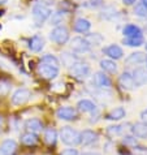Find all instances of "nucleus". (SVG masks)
Masks as SVG:
<instances>
[{
    "mask_svg": "<svg viewBox=\"0 0 147 155\" xmlns=\"http://www.w3.org/2000/svg\"><path fill=\"white\" fill-rule=\"evenodd\" d=\"M122 142H124L125 145L134 146V147L137 146V140H136V137H134V136H125L124 140H122Z\"/></svg>",
    "mask_w": 147,
    "mask_h": 155,
    "instance_id": "obj_33",
    "label": "nucleus"
},
{
    "mask_svg": "<svg viewBox=\"0 0 147 155\" xmlns=\"http://www.w3.org/2000/svg\"><path fill=\"white\" fill-rule=\"evenodd\" d=\"M51 13H52L51 8L44 5L43 3H37L33 7V17H34V21H35L37 25H42L51 16Z\"/></svg>",
    "mask_w": 147,
    "mask_h": 155,
    "instance_id": "obj_2",
    "label": "nucleus"
},
{
    "mask_svg": "<svg viewBox=\"0 0 147 155\" xmlns=\"http://www.w3.org/2000/svg\"><path fill=\"white\" fill-rule=\"evenodd\" d=\"M56 116L60 119V120H65V121H73L78 117V112H77L76 108L73 107H60V108L56 111Z\"/></svg>",
    "mask_w": 147,
    "mask_h": 155,
    "instance_id": "obj_7",
    "label": "nucleus"
},
{
    "mask_svg": "<svg viewBox=\"0 0 147 155\" xmlns=\"http://www.w3.org/2000/svg\"><path fill=\"white\" fill-rule=\"evenodd\" d=\"M103 52L111 60H119L122 58V55H124L122 48L117 45H109L108 47H106V48H103Z\"/></svg>",
    "mask_w": 147,
    "mask_h": 155,
    "instance_id": "obj_12",
    "label": "nucleus"
},
{
    "mask_svg": "<svg viewBox=\"0 0 147 155\" xmlns=\"http://www.w3.org/2000/svg\"><path fill=\"white\" fill-rule=\"evenodd\" d=\"M141 3L143 4V5H145V7L147 8V0H141Z\"/></svg>",
    "mask_w": 147,
    "mask_h": 155,
    "instance_id": "obj_39",
    "label": "nucleus"
},
{
    "mask_svg": "<svg viewBox=\"0 0 147 155\" xmlns=\"http://www.w3.org/2000/svg\"><path fill=\"white\" fill-rule=\"evenodd\" d=\"M44 47V39L41 35H33L29 39V48L33 52H41Z\"/></svg>",
    "mask_w": 147,
    "mask_h": 155,
    "instance_id": "obj_18",
    "label": "nucleus"
},
{
    "mask_svg": "<svg viewBox=\"0 0 147 155\" xmlns=\"http://www.w3.org/2000/svg\"><path fill=\"white\" fill-rule=\"evenodd\" d=\"M38 142V136L35 133H31V132H26L21 136V143L26 145V146H33Z\"/></svg>",
    "mask_w": 147,
    "mask_h": 155,
    "instance_id": "obj_24",
    "label": "nucleus"
},
{
    "mask_svg": "<svg viewBox=\"0 0 147 155\" xmlns=\"http://www.w3.org/2000/svg\"><path fill=\"white\" fill-rule=\"evenodd\" d=\"M44 141L47 145H55L57 141V133L54 128H48L44 130Z\"/></svg>",
    "mask_w": 147,
    "mask_h": 155,
    "instance_id": "obj_25",
    "label": "nucleus"
},
{
    "mask_svg": "<svg viewBox=\"0 0 147 155\" xmlns=\"http://www.w3.org/2000/svg\"><path fill=\"white\" fill-rule=\"evenodd\" d=\"M60 140L67 146H77L81 143V133L70 127H64L60 130Z\"/></svg>",
    "mask_w": 147,
    "mask_h": 155,
    "instance_id": "obj_1",
    "label": "nucleus"
},
{
    "mask_svg": "<svg viewBox=\"0 0 147 155\" xmlns=\"http://www.w3.org/2000/svg\"><path fill=\"white\" fill-rule=\"evenodd\" d=\"M119 84L121 86V89H124V90H133L134 87H136L133 76H132L130 72H124L119 78Z\"/></svg>",
    "mask_w": 147,
    "mask_h": 155,
    "instance_id": "obj_16",
    "label": "nucleus"
},
{
    "mask_svg": "<svg viewBox=\"0 0 147 155\" xmlns=\"http://www.w3.org/2000/svg\"><path fill=\"white\" fill-rule=\"evenodd\" d=\"M50 39L56 45H65L69 41V30L65 26H56L50 33Z\"/></svg>",
    "mask_w": 147,
    "mask_h": 155,
    "instance_id": "obj_3",
    "label": "nucleus"
},
{
    "mask_svg": "<svg viewBox=\"0 0 147 155\" xmlns=\"http://www.w3.org/2000/svg\"><path fill=\"white\" fill-rule=\"evenodd\" d=\"M70 73L74 77L80 80H83L86 77L90 76V73H91V68L87 63H83V61H76L73 63V65L70 67Z\"/></svg>",
    "mask_w": 147,
    "mask_h": 155,
    "instance_id": "obj_4",
    "label": "nucleus"
},
{
    "mask_svg": "<svg viewBox=\"0 0 147 155\" xmlns=\"http://www.w3.org/2000/svg\"><path fill=\"white\" fill-rule=\"evenodd\" d=\"M93 84L96 86L98 89H109L111 87V80L104 72H96L93 76Z\"/></svg>",
    "mask_w": 147,
    "mask_h": 155,
    "instance_id": "obj_8",
    "label": "nucleus"
},
{
    "mask_svg": "<svg viewBox=\"0 0 147 155\" xmlns=\"http://www.w3.org/2000/svg\"><path fill=\"white\" fill-rule=\"evenodd\" d=\"M9 84H5V82H0V97L5 95V94H8V91H9Z\"/></svg>",
    "mask_w": 147,
    "mask_h": 155,
    "instance_id": "obj_34",
    "label": "nucleus"
},
{
    "mask_svg": "<svg viewBox=\"0 0 147 155\" xmlns=\"http://www.w3.org/2000/svg\"><path fill=\"white\" fill-rule=\"evenodd\" d=\"M122 132V127L121 125H112V127H108L107 129V133L109 136H117Z\"/></svg>",
    "mask_w": 147,
    "mask_h": 155,
    "instance_id": "obj_31",
    "label": "nucleus"
},
{
    "mask_svg": "<svg viewBox=\"0 0 147 155\" xmlns=\"http://www.w3.org/2000/svg\"><path fill=\"white\" fill-rule=\"evenodd\" d=\"M132 133H133L134 137H137V138L146 140L147 138V125H146L145 123H142V121L133 124Z\"/></svg>",
    "mask_w": 147,
    "mask_h": 155,
    "instance_id": "obj_17",
    "label": "nucleus"
},
{
    "mask_svg": "<svg viewBox=\"0 0 147 155\" xmlns=\"http://www.w3.org/2000/svg\"><path fill=\"white\" fill-rule=\"evenodd\" d=\"M82 155H102V154H99V153H94V151H89V153H83Z\"/></svg>",
    "mask_w": 147,
    "mask_h": 155,
    "instance_id": "obj_38",
    "label": "nucleus"
},
{
    "mask_svg": "<svg viewBox=\"0 0 147 155\" xmlns=\"http://www.w3.org/2000/svg\"><path fill=\"white\" fill-rule=\"evenodd\" d=\"M100 68L103 69V72L111 73V74H113V73L117 72V64H116L113 60H111V59L100 60Z\"/></svg>",
    "mask_w": 147,
    "mask_h": 155,
    "instance_id": "obj_23",
    "label": "nucleus"
},
{
    "mask_svg": "<svg viewBox=\"0 0 147 155\" xmlns=\"http://www.w3.org/2000/svg\"><path fill=\"white\" fill-rule=\"evenodd\" d=\"M137 0H122V3L125 4V5H132V4H134Z\"/></svg>",
    "mask_w": 147,
    "mask_h": 155,
    "instance_id": "obj_37",
    "label": "nucleus"
},
{
    "mask_svg": "<svg viewBox=\"0 0 147 155\" xmlns=\"http://www.w3.org/2000/svg\"><path fill=\"white\" fill-rule=\"evenodd\" d=\"M146 68H147V58H146Z\"/></svg>",
    "mask_w": 147,
    "mask_h": 155,
    "instance_id": "obj_42",
    "label": "nucleus"
},
{
    "mask_svg": "<svg viewBox=\"0 0 147 155\" xmlns=\"http://www.w3.org/2000/svg\"><path fill=\"white\" fill-rule=\"evenodd\" d=\"M38 73L39 76H42L43 78L46 80H54L59 76V68H55L52 65H48V64L41 63L38 65Z\"/></svg>",
    "mask_w": 147,
    "mask_h": 155,
    "instance_id": "obj_6",
    "label": "nucleus"
},
{
    "mask_svg": "<svg viewBox=\"0 0 147 155\" xmlns=\"http://www.w3.org/2000/svg\"><path fill=\"white\" fill-rule=\"evenodd\" d=\"M4 3H7V0H0V4H4Z\"/></svg>",
    "mask_w": 147,
    "mask_h": 155,
    "instance_id": "obj_41",
    "label": "nucleus"
},
{
    "mask_svg": "<svg viewBox=\"0 0 147 155\" xmlns=\"http://www.w3.org/2000/svg\"><path fill=\"white\" fill-rule=\"evenodd\" d=\"M77 110L82 114H93L96 111V106L93 101L90 99H81V101L77 103Z\"/></svg>",
    "mask_w": 147,
    "mask_h": 155,
    "instance_id": "obj_15",
    "label": "nucleus"
},
{
    "mask_svg": "<svg viewBox=\"0 0 147 155\" xmlns=\"http://www.w3.org/2000/svg\"><path fill=\"white\" fill-rule=\"evenodd\" d=\"M63 18H64V12H57V13H55L52 16V18H51V24L52 25H59L63 21Z\"/></svg>",
    "mask_w": 147,
    "mask_h": 155,
    "instance_id": "obj_32",
    "label": "nucleus"
},
{
    "mask_svg": "<svg viewBox=\"0 0 147 155\" xmlns=\"http://www.w3.org/2000/svg\"><path fill=\"white\" fill-rule=\"evenodd\" d=\"M25 128L28 129V132H31L37 134L38 132L43 130V123L39 119H28L25 121Z\"/></svg>",
    "mask_w": 147,
    "mask_h": 155,
    "instance_id": "obj_21",
    "label": "nucleus"
},
{
    "mask_svg": "<svg viewBox=\"0 0 147 155\" xmlns=\"http://www.w3.org/2000/svg\"><path fill=\"white\" fill-rule=\"evenodd\" d=\"M61 155H80V153L77 149H67L61 153Z\"/></svg>",
    "mask_w": 147,
    "mask_h": 155,
    "instance_id": "obj_35",
    "label": "nucleus"
},
{
    "mask_svg": "<svg viewBox=\"0 0 147 155\" xmlns=\"http://www.w3.org/2000/svg\"><path fill=\"white\" fill-rule=\"evenodd\" d=\"M124 45H126L129 47H139L145 43L143 37H137V38H124L122 41Z\"/></svg>",
    "mask_w": 147,
    "mask_h": 155,
    "instance_id": "obj_27",
    "label": "nucleus"
},
{
    "mask_svg": "<svg viewBox=\"0 0 147 155\" xmlns=\"http://www.w3.org/2000/svg\"><path fill=\"white\" fill-rule=\"evenodd\" d=\"M2 125H3V117L0 116V128H2Z\"/></svg>",
    "mask_w": 147,
    "mask_h": 155,
    "instance_id": "obj_40",
    "label": "nucleus"
},
{
    "mask_svg": "<svg viewBox=\"0 0 147 155\" xmlns=\"http://www.w3.org/2000/svg\"><path fill=\"white\" fill-rule=\"evenodd\" d=\"M122 34L125 38H137V37H143L142 29L136 24H128L122 29Z\"/></svg>",
    "mask_w": 147,
    "mask_h": 155,
    "instance_id": "obj_11",
    "label": "nucleus"
},
{
    "mask_svg": "<svg viewBox=\"0 0 147 155\" xmlns=\"http://www.w3.org/2000/svg\"><path fill=\"white\" fill-rule=\"evenodd\" d=\"M90 28H91V22L87 18H83V17H80V18L76 20L74 25H73V29L77 33H87Z\"/></svg>",
    "mask_w": 147,
    "mask_h": 155,
    "instance_id": "obj_20",
    "label": "nucleus"
},
{
    "mask_svg": "<svg viewBox=\"0 0 147 155\" xmlns=\"http://www.w3.org/2000/svg\"><path fill=\"white\" fill-rule=\"evenodd\" d=\"M17 150V142L15 140H4L0 145V155H13Z\"/></svg>",
    "mask_w": 147,
    "mask_h": 155,
    "instance_id": "obj_13",
    "label": "nucleus"
},
{
    "mask_svg": "<svg viewBox=\"0 0 147 155\" xmlns=\"http://www.w3.org/2000/svg\"><path fill=\"white\" fill-rule=\"evenodd\" d=\"M70 47H72V50L73 51H76V52H87V51H90V45L87 43V41L85 39V37L82 38V37H76V38H73L72 42H70Z\"/></svg>",
    "mask_w": 147,
    "mask_h": 155,
    "instance_id": "obj_10",
    "label": "nucleus"
},
{
    "mask_svg": "<svg viewBox=\"0 0 147 155\" xmlns=\"http://www.w3.org/2000/svg\"><path fill=\"white\" fill-rule=\"evenodd\" d=\"M42 63L48 64V65H52V67H55V68H59V67H60L59 59L56 58V56H54V55H51V54L44 55V56L42 58Z\"/></svg>",
    "mask_w": 147,
    "mask_h": 155,
    "instance_id": "obj_28",
    "label": "nucleus"
},
{
    "mask_svg": "<svg viewBox=\"0 0 147 155\" xmlns=\"http://www.w3.org/2000/svg\"><path fill=\"white\" fill-rule=\"evenodd\" d=\"M30 97H31V93H30L29 89H25V87L17 89L13 93V95H12V104L13 106L25 104L30 99Z\"/></svg>",
    "mask_w": 147,
    "mask_h": 155,
    "instance_id": "obj_5",
    "label": "nucleus"
},
{
    "mask_svg": "<svg viewBox=\"0 0 147 155\" xmlns=\"http://www.w3.org/2000/svg\"><path fill=\"white\" fill-rule=\"evenodd\" d=\"M141 121H142V123H145L146 125H147V108L143 110V111L141 112Z\"/></svg>",
    "mask_w": 147,
    "mask_h": 155,
    "instance_id": "obj_36",
    "label": "nucleus"
},
{
    "mask_svg": "<svg viewBox=\"0 0 147 155\" xmlns=\"http://www.w3.org/2000/svg\"><path fill=\"white\" fill-rule=\"evenodd\" d=\"M134 15L138 17H147V8L142 3H138L134 7Z\"/></svg>",
    "mask_w": 147,
    "mask_h": 155,
    "instance_id": "obj_30",
    "label": "nucleus"
},
{
    "mask_svg": "<svg viewBox=\"0 0 147 155\" xmlns=\"http://www.w3.org/2000/svg\"><path fill=\"white\" fill-rule=\"evenodd\" d=\"M115 16H116V9L113 7H107L102 12V18H104V20H112Z\"/></svg>",
    "mask_w": 147,
    "mask_h": 155,
    "instance_id": "obj_29",
    "label": "nucleus"
},
{
    "mask_svg": "<svg viewBox=\"0 0 147 155\" xmlns=\"http://www.w3.org/2000/svg\"><path fill=\"white\" fill-rule=\"evenodd\" d=\"M99 138L98 133L91 130V129H86V130L81 132V145L83 146H89L93 145L94 142H96Z\"/></svg>",
    "mask_w": 147,
    "mask_h": 155,
    "instance_id": "obj_14",
    "label": "nucleus"
},
{
    "mask_svg": "<svg viewBox=\"0 0 147 155\" xmlns=\"http://www.w3.org/2000/svg\"><path fill=\"white\" fill-rule=\"evenodd\" d=\"M132 76H133L136 87H139V86H143L147 84V68H145V67L136 68V69L133 71Z\"/></svg>",
    "mask_w": 147,
    "mask_h": 155,
    "instance_id": "obj_9",
    "label": "nucleus"
},
{
    "mask_svg": "<svg viewBox=\"0 0 147 155\" xmlns=\"http://www.w3.org/2000/svg\"><path fill=\"white\" fill-rule=\"evenodd\" d=\"M126 116V111H125L124 107H116V108L111 110L107 115V120H111V121H119V120L124 119Z\"/></svg>",
    "mask_w": 147,
    "mask_h": 155,
    "instance_id": "obj_22",
    "label": "nucleus"
},
{
    "mask_svg": "<svg viewBox=\"0 0 147 155\" xmlns=\"http://www.w3.org/2000/svg\"><path fill=\"white\" fill-rule=\"evenodd\" d=\"M85 39L87 41L90 47H93V46H99L100 45V43L103 42V37L100 35V34H98V33H94V34H87V35L85 37Z\"/></svg>",
    "mask_w": 147,
    "mask_h": 155,
    "instance_id": "obj_26",
    "label": "nucleus"
},
{
    "mask_svg": "<svg viewBox=\"0 0 147 155\" xmlns=\"http://www.w3.org/2000/svg\"><path fill=\"white\" fill-rule=\"evenodd\" d=\"M146 50H147V43H146Z\"/></svg>",
    "mask_w": 147,
    "mask_h": 155,
    "instance_id": "obj_43",
    "label": "nucleus"
},
{
    "mask_svg": "<svg viewBox=\"0 0 147 155\" xmlns=\"http://www.w3.org/2000/svg\"><path fill=\"white\" fill-rule=\"evenodd\" d=\"M146 55L143 52H133L125 59V64L126 65H138V64L146 63Z\"/></svg>",
    "mask_w": 147,
    "mask_h": 155,
    "instance_id": "obj_19",
    "label": "nucleus"
}]
</instances>
